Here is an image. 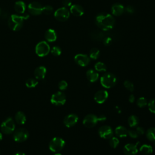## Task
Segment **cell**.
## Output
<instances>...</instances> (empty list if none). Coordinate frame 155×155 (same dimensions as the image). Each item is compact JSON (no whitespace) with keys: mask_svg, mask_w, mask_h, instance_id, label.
<instances>
[{"mask_svg":"<svg viewBox=\"0 0 155 155\" xmlns=\"http://www.w3.org/2000/svg\"><path fill=\"white\" fill-rule=\"evenodd\" d=\"M54 16L58 21L64 22L68 19L70 16V12L66 7H61L55 11Z\"/></svg>","mask_w":155,"mask_h":155,"instance_id":"30bf717a","label":"cell"},{"mask_svg":"<svg viewBox=\"0 0 155 155\" xmlns=\"http://www.w3.org/2000/svg\"><path fill=\"white\" fill-rule=\"evenodd\" d=\"M134 99H135V97H134V96L133 94H130L129 97H128V101L130 102L131 103H133L134 101Z\"/></svg>","mask_w":155,"mask_h":155,"instance_id":"ee69618b","label":"cell"},{"mask_svg":"<svg viewBox=\"0 0 155 155\" xmlns=\"http://www.w3.org/2000/svg\"><path fill=\"white\" fill-rule=\"evenodd\" d=\"M154 146H155V141H154Z\"/></svg>","mask_w":155,"mask_h":155,"instance_id":"c3c4849f","label":"cell"},{"mask_svg":"<svg viewBox=\"0 0 155 155\" xmlns=\"http://www.w3.org/2000/svg\"><path fill=\"white\" fill-rule=\"evenodd\" d=\"M148 107L150 112L155 114V99H151L148 102Z\"/></svg>","mask_w":155,"mask_h":155,"instance_id":"836d02e7","label":"cell"},{"mask_svg":"<svg viewBox=\"0 0 155 155\" xmlns=\"http://www.w3.org/2000/svg\"><path fill=\"white\" fill-rule=\"evenodd\" d=\"M128 122L130 127H134L138 125L139 119L135 115H131L128 119Z\"/></svg>","mask_w":155,"mask_h":155,"instance_id":"83f0119b","label":"cell"},{"mask_svg":"<svg viewBox=\"0 0 155 155\" xmlns=\"http://www.w3.org/2000/svg\"><path fill=\"white\" fill-rule=\"evenodd\" d=\"M38 81L36 79L34 78L28 79L25 82V85L28 88H34L38 85Z\"/></svg>","mask_w":155,"mask_h":155,"instance_id":"4dcf8cb0","label":"cell"},{"mask_svg":"<svg viewBox=\"0 0 155 155\" xmlns=\"http://www.w3.org/2000/svg\"><path fill=\"white\" fill-rule=\"evenodd\" d=\"M147 104H148L147 100L146 99V98L143 97H139L137 101V105L140 108L145 107V106L147 105Z\"/></svg>","mask_w":155,"mask_h":155,"instance_id":"d6a6232c","label":"cell"},{"mask_svg":"<svg viewBox=\"0 0 155 155\" xmlns=\"http://www.w3.org/2000/svg\"><path fill=\"white\" fill-rule=\"evenodd\" d=\"M95 22L100 29L102 31H107L114 27L115 19L110 14L101 13L96 16Z\"/></svg>","mask_w":155,"mask_h":155,"instance_id":"6da1fadb","label":"cell"},{"mask_svg":"<svg viewBox=\"0 0 155 155\" xmlns=\"http://www.w3.org/2000/svg\"><path fill=\"white\" fill-rule=\"evenodd\" d=\"M14 155H26V154L22 152H17Z\"/></svg>","mask_w":155,"mask_h":155,"instance_id":"f6af8a7d","label":"cell"},{"mask_svg":"<svg viewBox=\"0 0 155 155\" xmlns=\"http://www.w3.org/2000/svg\"><path fill=\"white\" fill-rule=\"evenodd\" d=\"M70 12L73 15L79 17L84 15V10L81 5L78 4H74L71 5L70 7Z\"/></svg>","mask_w":155,"mask_h":155,"instance_id":"d6986e66","label":"cell"},{"mask_svg":"<svg viewBox=\"0 0 155 155\" xmlns=\"http://www.w3.org/2000/svg\"><path fill=\"white\" fill-rule=\"evenodd\" d=\"M62 3L64 7L66 8L71 6V0H63Z\"/></svg>","mask_w":155,"mask_h":155,"instance_id":"b9f144b4","label":"cell"},{"mask_svg":"<svg viewBox=\"0 0 155 155\" xmlns=\"http://www.w3.org/2000/svg\"><path fill=\"white\" fill-rule=\"evenodd\" d=\"M100 82L102 86L104 88H110L116 85L117 78L111 73H106L101 77Z\"/></svg>","mask_w":155,"mask_h":155,"instance_id":"277c9868","label":"cell"},{"mask_svg":"<svg viewBox=\"0 0 155 155\" xmlns=\"http://www.w3.org/2000/svg\"><path fill=\"white\" fill-rule=\"evenodd\" d=\"M108 97V93L107 91L104 90H101L97 91L94 96V101L99 104H103L106 101Z\"/></svg>","mask_w":155,"mask_h":155,"instance_id":"5bb4252c","label":"cell"},{"mask_svg":"<svg viewBox=\"0 0 155 155\" xmlns=\"http://www.w3.org/2000/svg\"><path fill=\"white\" fill-rule=\"evenodd\" d=\"M140 152L144 154V155H148L152 153L153 152V148L151 145L147 144L142 145L139 148Z\"/></svg>","mask_w":155,"mask_h":155,"instance_id":"484cf974","label":"cell"},{"mask_svg":"<svg viewBox=\"0 0 155 155\" xmlns=\"http://www.w3.org/2000/svg\"><path fill=\"white\" fill-rule=\"evenodd\" d=\"M61 49L58 46H54L53 47L51 50V54L54 56H58L61 54Z\"/></svg>","mask_w":155,"mask_h":155,"instance_id":"d590c367","label":"cell"},{"mask_svg":"<svg viewBox=\"0 0 155 155\" xmlns=\"http://www.w3.org/2000/svg\"><path fill=\"white\" fill-rule=\"evenodd\" d=\"M116 135L120 138L125 137L128 135V130L124 126L119 125L115 128L114 130Z\"/></svg>","mask_w":155,"mask_h":155,"instance_id":"603a6c76","label":"cell"},{"mask_svg":"<svg viewBox=\"0 0 155 155\" xmlns=\"http://www.w3.org/2000/svg\"><path fill=\"white\" fill-rule=\"evenodd\" d=\"M65 142L63 139L59 137L53 138L49 143V149L53 153H58L64 147Z\"/></svg>","mask_w":155,"mask_h":155,"instance_id":"5b68a950","label":"cell"},{"mask_svg":"<svg viewBox=\"0 0 155 155\" xmlns=\"http://www.w3.org/2000/svg\"><path fill=\"white\" fill-rule=\"evenodd\" d=\"M128 134L129 135L130 137H131L133 139H136L139 136V135H138L137 133L136 132V130H134L131 129V130H128Z\"/></svg>","mask_w":155,"mask_h":155,"instance_id":"ab89813d","label":"cell"},{"mask_svg":"<svg viewBox=\"0 0 155 155\" xmlns=\"http://www.w3.org/2000/svg\"><path fill=\"white\" fill-rule=\"evenodd\" d=\"M50 51V45L45 41H41L36 45L35 52L38 56L44 57L47 56Z\"/></svg>","mask_w":155,"mask_h":155,"instance_id":"52a82bcc","label":"cell"},{"mask_svg":"<svg viewBox=\"0 0 155 155\" xmlns=\"http://www.w3.org/2000/svg\"><path fill=\"white\" fill-rule=\"evenodd\" d=\"M102 42H103V44L105 46H109V45H110L112 44L113 39H112L111 36L108 35V36H107L106 37H105L104 38V39L102 40Z\"/></svg>","mask_w":155,"mask_h":155,"instance_id":"74e56055","label":"cell"},{"mask_svg":"<svg viewBox=\"0 0 155 155\" xmlns=\"http://www.w3.org/2000/svg\"><path fill=\"white\" fill-rule=\"evenodd\" d=\"M124 85L130 91H133L134 90V84L128 80H126L124 81Z\"/></svg>","mask_w":155,"mask_h":155,"instance_id":"e575fe53","label":"cell"},{"mask_svg":"<svg viewBox=\"0 0 155 155\" xmlns=\"http://www.w3.org/2000/svg\"><path fill=\"white\" fill-rule=\"evenodd\" d=\"M78 121V116L74 113L67 115L64 119V124L67 127H71L76 124Z\"/></svg>","mask_w":155,"mask_h":155,"instance_id":"2e32d148","label":"cell"},{"mask_svg":"<svg viewBox=\"0 0 155 155\" xmlns=\"http://www.w3.org/2000/svg\"><path fill=\"white\" fill-rule=\"evenodd\" d=\"M125 7L119 3H115L111 7V13L114 16H120L124 12Z\"/></svg>","mask_w":155,"mask_h":155,"instance_id":"ffe728a7","label":"cell"},{"mask_svg":"<svg viewBox=\"0 0 155 155\" xmlns=\"http://www.w3.org/2000/svg\"><path fill=\"white\" fill-rule=\"evenodd\" d=\"M90 58L92 59H97L100 55V51L97 48H93L90 51Z\"/></svg>","mask_w":155,"mask_h":155,"instance_id":"f546056e","label":"cell"},{"mask_svg":"<svg viewBox=\"0 0 155 155\" xmlns=\"http://www.w3.org/2000/svg\"><path fill=\"white\" fill-rule=\"evenodd\" d=\"M74 59L75 62L81 67H85L88 65L90 61V58L84 54H78L74 56Z\"/></svg>","mask_w":155,"mask_h":155,"instance_id":"4fadbf2b","label":"cell"},{"mask_svg":"<svg viewBox=\"0 0 155 155\" xmlns=\"http://www.w3.org/2000/svg\"><path fill=\"white\" fill-rule=\"evenodd\" d=\"M53 8L51 5H47L42 7V13L45 15H50L53 12Z\"/></svg>","mask_w":155,"mask_h":155,"instance_id":"8d00e7d4","label":"cell"},{"mask_svg":"<svg viewBox=\"0 0 155 155\" xmlns=\"http://www.w3.org/2000/svg\"><path fill=\"white\" fill-rule=\"evenodd\" d=\"M15 122L18 124H24L26 122V116L22 111H18L15 115Z\"/></svg>","mask_w":155,"mask_h":155,"instance_id":"cb8c5ba5","label":"cell"},{"mask_svg":"<svg viewBox=\"0 0 155 155\" xmlns=\"http://www.w3.org/2000/svg\"><path fill=\"white\" fill-rule=\"evenodd\" d=\"M86 76L88 80L91 82H94L97 81L99 79L98 73L93 69H90L87 70V71L86 72Z\"/></svg>","mask_w":155,"mask_h":155,"instance_id":"7402d4cb","label":"cell"},{"mask_svg":"<svg viewBox=\"0 0 155 155\" xmlns=\"http://www.w3.org/2000/svg\"><path fill=\"white\" fill-rule=\"evenodd\" d=\"M15 122L12 117H7L1 125V131L5 134L12 133L15 131Z\"/></svg>","mask_w":155,"mask_h":155,"instance_id":"8992f818","label":"cell"},{"mask_svg":"<svg viewBox=\"0 0 155 155\" xmlns=\"http://www.w3.org/2000/svg\"><path fill=\"white\" fill-rule=\"evenodd\" d=\"M53 155H62L61 153H56L55 154H54Z\"/></svg>","mask_w":155,"mask_h":155,"instance_id":"7dc6e473","label":"cell"},{"mask_svg":"<svg viewBox=\"0 0 155 155\" xmlns=\"http://www.w3.org/2000/svg\"><path fill=\"white\" fill-rule=\"evenodd\" d=\"M2 135L1 133H0V141L2 140Z\"/></svg>","mask_w":155,"mask_h":155,"instance_id":"bcb514c9","label":"cell"},{"mask_svg":"<svg viewBox=\"0 0 155 155\" xmlns=\"http://www.w3.org/2000/svg\"><path fill=\"white\" fill-rule=\"evenodd\" d=\"M136 132L137 133L138 135L140 136V135H142L145 133V131H144V129L141 127H136Z\"/></svg>","mask_w":155,"mask_h":155,"instance_id":"7bdbcfd3","label":"cell"},{"mask_svg":"<svg viewBox=\"0 0 155 155\" xmlns=\"http://www.w3.org/2000/svg\"><path fill=\"white\" fill-rule=\"evenodd\" d=\"M124 11L128 14H133L134 13V8L131 5H128L125 8Z\"/></svg>","mask_w":155,"mask_h":155,"instance_id":"60d3db41","label":"cell"},{"mask_svg":"<svg viewBox=\"0 0 155 155\" xmlns=\"http://www.w3.org/2000/svg\"><path fill=\"white\" fill-rule=\"evenodd\" d=\"M47 73V69L44 66L38 67L34 71V75L36 79H43Z\"/></svg>","mask_w":155,"mask_h":155,"instance_id":"ac0fdd59","label":"cell"},{"mask_svg":"<svg viewBox=\"0 0 155 155\" xmlns=\"http://www.w3.org/2000/svg\"><path fill=\"white\" fill-rule=\"evenodd\" d=\"M98 134L101 138L109 139L113 136V130L108 125H103L99 128Z\"/></svg>","mask_w":155,"mask_h":155,"instance_id":"8fae6325","label":"cell"},{"mask_svg":"<svg viewBox=\"0 0 155 155\" xmlns=\"http://www.w3.org/2000/svg\"><path fill=\"white\" fill-rule=\"evenodd\" d=\"M50 102L56 106L63 105L66 102L65 94L62 91H57L52 94Z\"/></svg>","mask_w":155,"mask_h":155,"instance_id":"ba28073f","label":"cell"},{"mask_svg":"<svg viewBox=\"0 0 155 155\" xmlns=\"http://www.w3.org/2000/svg\"><path fill=\"white\" fill-rule=\"evenodd\" d=\"M146 136L150 141H155V127H151L148 129L146 132Z\"/></svg>","mask_w":155,"mask_h":155,"instance_id":"4316f807","label":"cell"},{"mask_svg":"<svg viewBox=\"0 0 155 155\" xmlns=\"http://www.w3.org/2000/svg\"><path fill=\"white\" fill-rule=\"evenodd\" d=\"M108 35H109L108 33H107V31L95 30L91 33L90 37L93 40L99 41H102L104 38Z\"/></svg>","mask_w":155,"mask_h":155,"instance_id":"e0dca14e","label":"cell"},{"mask_svg":"<svg viewBox=\"0 0 155 155\" xmlns=\"http://www.w3.org/2000/svg\"><path fill=\"white\" fill-rule=\"evenodd\" d=\"M68 87V84L65 81H61L59 83H58V88L59 90H65L67 89Z\"/></svg>","mask_w":155,"mask_h":155,"instance_id":"f35d334b","label":"cell"},{"mask_svg":"<svg viewBox=\"0 0 155 155\" xmlns=\"http://www.w3.org/2000/svg\"><path fill=\"white\" fill-rule=\"evenodd\" d=\"M94 68L96 71L103 72V71H106L107 66L104 63L102 62H97L94 65Z\"/></svg>","mask_w":155,"mask_h":155,"instance_id":"f1b7e54d","label":"cell"},{"mask_svg":"<svg viewBox=\"0 0 155 155\" xmlns=\"http://www.w3.org/2000/svg\"><path fill=\"white\" fill-rule=\"evenodd\" d=\"M140 143L137 142L136 144L127 143L124 147V153L125 155H136L137 153V145Z\"/></svg>","mask_w":155,"mask_h":155,"instance_id":"9a60e30c","label":"cell"},{"mask_svg":"<svg viewBox=\"0 0 155 155\" xmlns=\"http://www.w3.org/2000/svg\"><path fill=\"white\" fill-rule=\"evenodd\" d=\"M29 136L28 131L23 128H18L13 133V139L18 142H22L26 140Z\"/></svg>","mask_w":155,"mask_h":155,"instance_id":"9c48e42d","label":"cell"},{"mask_svg":"<svg viewBox=\"0 0 155 155\" xmlns=\"http://www.w3.org/2000/svg\"><path fill=\"white\" fill-rule=\"evenodd\" d=\"M28 17V15L23 16L12 15L8 20V27L13 31H19L22 27L24 20L27 19Z\"/></svg>","mask_w":155,"mask_h":155,"instance_id":"7a4b0ae2","label":"cell"},{"mask_svg":"<svg viewBox=\"0 0 155 155\" xmlns=\"http://www.w3.org/2000/svg\"><path fill=\"white\" fill-rule=\"evenodd\" d=\"M14 8L15 11L19 14H22L25 12L26 7L25 3L22 1H19L15 2Z\"/></svg>","mask_w":155,"mask_h":155,"instance_id":"d4e9b609","label":"cell"},{"mask_svg":"<svg viewBox=\"0 0 155 155\" xmlns=\"http://www.w3.org/2000/svg\"><path fill=\"white\" fill-rule=\"evenodd\" d=\"M105 120L106 117L103 115L97 116L93 114H88L84 117L82 120V124L85 127L90 128L94 127L97 124V122L104 121Z\"/></svg>","mask_w":155,"mask_h":155,"instance_id":"3957f363","label":"cell"},{"mask_svg":"<svg viewBox=\"0 0 155 155\" xmlns=\"http://www.w3.org/2000/svg\"><path fill=\"white\" fill-rule=\"evenodd\" d=\"M119 143V140L116 137H111L109 139V145L111 147L113 148H116Z\"/></svg>","mask_w":155,"mask_h":155,"instance_id":"1f68e13d","label":"cell"},{"mask_svg":"<svg viewBox=\"0 0 155 155\" xmlns=\"http://www.w3.org/2000/svg\"><path fill=\"white\" fill-rule=\"evenodd\" d=\"M0 14H1V10H0Z\"/></svg>","mask_w":155,"mask_h":155,"instance_id":"681fc988","label":"cell"},{"mask_svg":"<svg viewBox=\"0 0 155 155\" xmlns=\"http://www.w3.org/2000/svg\"><path fill=\"white\" fill-rule=\"evenodd\" d=\"M42 6L36 1H33L30 3L28 5V10L29 13L33 15H39L42 13Z\"/></svg>","mask_w":155,"mask_h":155,"instance_id":"7c38bea8","label":"cell"},{"mask_svg":"<svg viewBox=\"0 0 155 155\" xmlns=\"http://www.w3.org/2000/svg\"><path fill=\"white\" fill-rule=\"evenodd\" d=\"M44 37L47 41L52 42L56 40L57 39V35L56 31L53 29H48L47 30L44 35Z\"/></svg>","mask_w":155,"mask_h":155,"instance_id":"44dd1931","label":"cell"}]
</instances>
